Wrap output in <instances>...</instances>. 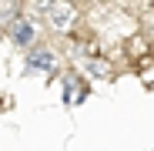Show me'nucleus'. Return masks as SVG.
I'll use <instances>...</instances> for the list:
<instances>
[{
  "label": "nucleus",
  "mask_w": 154,
  "mask_h": 151,
  "mask_svg": "<svg viewBox=\"0 0 154 151\" xmlns=\"http://www.w3.org/2000/svg\"><path fill=\"white\" fill-rule=\"evenodd\" d=\"M44 14L50 20V27H57V30H67L70 24H74V7L67 4V0H47Z\"/></svg>",
  "instance_id": "nucleus-1"
},
{
  "label": "nucleus",
  "mask_w": 154,
  "mask_h": 151,
  "mask_svg": "<svg viewBox=\"0 0 154 151\" xmlns=\"http://www.w3.org/2000/svg\"><path fill=\"white\" fill-rule=\"evenodd\" d=\"M14 40H17V44H30V40H34V27H30L27 20L14 24Z\"/></svg>",
  "instance_id": "nucleus-2"
},
{
  "label": "nucleus",
  "mask_w": 154,
  "mask_h": 151,
  "mask_svg": "<svg viewBox=\"0 0 154 151\" xmlns=\"http://www.w3.org/2000/svg\"><path fill=\"white\" fill-rule=\"evenodd\" d=\"M30 64H34V67H50L54 61H50V54H37V57H34Z\"/></svg>",
  "instance_id": "nucleus-3"
}]
</instances>
